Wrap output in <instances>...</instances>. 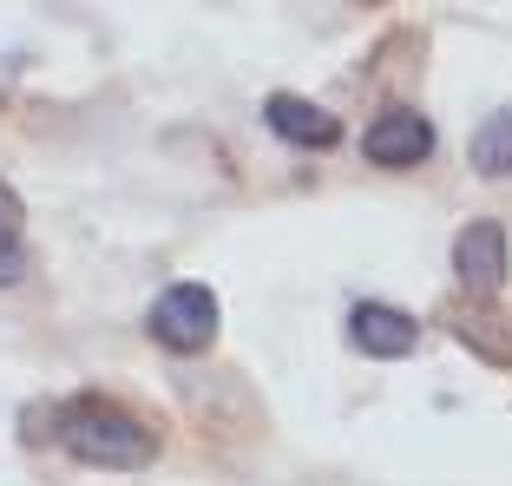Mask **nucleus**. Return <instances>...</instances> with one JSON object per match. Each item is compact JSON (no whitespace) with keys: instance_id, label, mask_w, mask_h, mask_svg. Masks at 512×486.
<instances>
[{"instance_id":"nucleus-2","label":"nucleus","mask_w":512,"mask_h":486,"mask_svg":"<svg viewBox=\"0 0 512 486\" xmlns=\"http://www.w3.org/2000/svg\"><path fill=\"white\" fill-rule=\"evenodd\" d=\"M145 329H151V342L171 349V355H204L217 342V296L204 283H171L165 296L151 303Z\"/></svg>"},{"instance_id":"nucleus-1","label":"nucleus","mask_w":512,"mask_h":486,"mask_svg":"<svg viewBox=\"0 0 512 486\" xmlns=\"http://www.w3.org/2000/svg\"><path fill=\"white\" fill-rule=\"evenodd\" d=\"M53 441L86 467H145V460H158V434L106 395H73L66 408H53Z\"/></svg>"},{"instance_id":"nucleus-9","label":"nucleus","mask_w":512,"mask_h":486,"mask_svg":"<svg viewBox=\"0 0 512 486\" xmlns=\"http://www.w3.org/2000/svg\"><path fill=\"white\" fill-rule=\"evenodd\" d=\"M467 152H473V171H480V178H506L512 171V106H499L493 119H480Z\"/></svg>"},{"instance_id":"nucleus-4","label":"nucleus","mask_w":512,"mask_h":486,"mask_svg":"<svg viewBox=\"0 0 512 486\" xmlns=\"http://www.w3.org/2000/svg\"><path fill=\"white\" fill-rule=\"evenodd\" d=\"M348 342L362 355H375V362H401V355H414V342H421V322L407 316V309H394V303H355L348 309Z\"/></svg>"},{"instance_id":"nucleus-3","label":"nucleus","mask_w":512,"mask_h":486,"mask_svg":"<svg viewBox=\"0 0 512 486\" xmlns=\"http://www.w3.org/2000/svg\"><path fill=\"white\" fill-rule=\"evenodd\" d=\"M453 276L473 303H493L499 283H506V224L499 217H473L460 237H453Z\"/></svg>"},{"instance_id":"nucleus-5","label":"nucleus","mask_w":512,"mask_h":486,"mask_svg":"<svg viewBox=\"0 0 512 486\" xmlns=\"http://www.w3.org/2000/svg\"><path fill=\"white\" fill-rule=\"evenodd\" d=\"M362 152L375 158V165H421V158L434 152V125H427L421 112L394 106V112H381V119L362 132Z\"/></svg>"},{"instance_id":"nucleus-6","label":"nucleus","mask_w":512,"mask_h":486,"mask_svg":"<svg viewBox=\"0 0 512 486\" xmlns=\"http://www.w3.org/2000/svg\"><path fill=\"white\" fill-rule=\"evenodd\" d=\"M263 119H270V132L283 138V145H309V152L342 145V119H335V112H322V106H309V99H296V92H270Z\"/></svg>"},{"instance_id":"nucleus-8","label":"nucleus","mask_w":512,"mask_h":486,"mask_svg":"<svg viewBox=\"0 0 512 486\" xmlns=\"http://www.w3.org/2000/svg\"><path fill=\"white\" fill-rule=\"evenodd\" d=\"M20 237H27V204H20L14 184H0V289H14L20 276H27V250H20Z\"/></svg>"},{"instance_id":"nucleus-7","label":"nucleus","mask_w":512,"mask_h":486,"mask_svg":"<svg viewBox=\"0 0 512 486\" xmlns=\"http://www.w3.org/2000/svg\"><path fill=\"white\" fill-rule=\"evenodd\" d=\"M447 329H453V342L473 349L480 362L512 368V316H499V309H486V303H467V309L447 316Z\"/></svg>"}]
</instances>
